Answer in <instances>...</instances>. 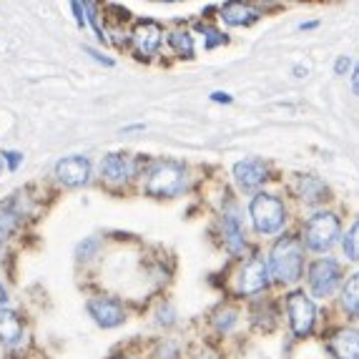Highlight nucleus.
Instances as JSON below:
<instances>
[{
    "label": "nucleus",
    "instance_id": "1",
    "mask_svg": "<svg viewBox=\"0 0 359 359\" xmlns=\"http://www.w3.org/2000/svg\"><path fill=\"white\" fill-rule=\"evenodd\" d=\"M304 246L297 236H282L269 254V271L279 284H292L302 276Z\"/></svg>",
    "mask_w": 359,
    "mask_h": 359
},
{
    "label": "nucleus",
    "instance_id": "2",
    "mask_svg": "<svg viewBox=\"0 0 359 359\" xmlns=\"http://www.w3.org/2000/svg\"><path fill=\"white\" fill-rule=\"evenodd\" d=\"M249 214H252V224L259 233H276L287 222V209L282 201L264 191L252 198Z\"/></svg>",
    "mask_w": 359,
    "mask_h": 359
},
{
    "label": "nucleus",
    "instance_id": "3",
    "mask_svg": "<svg viewBox=\"0 0 359 359\" xmlns=\"http://www.w3.org/2000/svg\"><path fill=\"white\" fill-rule=\"evenodd\" d=\"M186 189L184 166L174 161H158L149 171L146 179V194L149 196H176Z\"/></svg>",
    "mask_w": 359,
    "mask_h": 359
},
{
    "label": "nucleus",
    "instance_id": "4",
    "mask_svg": "<svg viewBox=\"0 0 359 359\" xmlns=\"http://www.w3.org/2000/svg\"><path fill=\"white\" fill-rule=\"evenodd\" d=\"M341 231V224L334 214L330 211H319L306 222L304 226V244L309 246L311 252H327L330 246L337 244Z\"/></svg>",
    "mask_w": 359,
    "mask_h": 359
},
{
    "label": "nucleus",
    "instance_id": "5",
    "mask_svg": "<svg viewBox=\"0 0 359 359\" xmlns=\"http://www.w3.org/2000/svg\"><path fill=\"white\" fill-rule=\"evenodd\" d=\"M287 314L294 334L306 337L314 327V319H317V306L309 297H304V292H292L287 297Z\"/></svg>",
    "mask_w": 359,
    "mask_h": 359
},
{
    "label": "nucleus",
    "instance_id": "6",
    "mask_svg": "<svg viewBox=\"0 0 359 359\" xmlns=\"http://www.w3.org/2000/svg\"><path fill=\"white\" fill-rule=\"evenodd\" d=\"M341 269L334 259H317L309 269V287L314 297H330L339 287Z\"/></svg>",
    "mask_w": 359,
    "mask_h": 359
},
{
    "label": "nucleus",
    "instance_id": "7",
    "mask_svg": "<svg viewBox=\"0 0 359 359\" xmlns=\"http://www.w3.org/2000/svg\"><path fill=\"white\" fill-rule=\"evenodd\" d=\"M163 38V28L156 20H138L131 30V46L141 58H149L158 50Z\"/></svg>",
    "mask_w": 359,
    "mask_h": 359
},
{
    "label": "nucleus",
    "instance_id": "8",
    "mask_svg": "<svg viewBox=\"0 0 359 359\" xmlns=\"http://www.w3.org/2000/svg\"><path fill=\"white\" fill-rule=\"evenodd\" d=\"M88 314L93 317V322L103 330H111V327H118L123 319H126V311L121 306L118 299H111V297H93L86 304Z\"/></svg>",
    "mask_w": 359,
    "mask_h": 359
},
{
    "label": "nucleus",
    "instance_id": "9",
    "mask_svg": "<svg viewBox=\"0 0 359 359\" xmlns=\"http://www.w3.org/2000/svg\"><path fill=\"white\" fill-rule=\"evenodd\" d=\"M90 176V161L86 156H66L55 163V179L63 186H83Z\"/></svg>",
    "mask_w": 359,
    "mask_h": 359
},
{
    "label": "nucleus",
    "instance_id": "10",
    "mask_svg": "<svg viewBox=\"0 0 359 359\" xmlns=\"http://www.w3.org/2000/svg\"><path fill=\"white\" fill-rule=\"evenodd\" d=\"M266 284H269V266H266V262L262 257H252L239 274V292L252 297V294H259L262 289H266Z\"/></svg>",
    "mask_w": 359,
    "mask_h": 359
},
{
    "label": "nucleus",
    "instance_id": "11",
    "mask_svg": "<svg viewBox=\"0 0 359 359\" xmlns=\"http://www.w3.org/2000/svg\"><path fill=\"white\" fill-rule=\"evenodd\" d=\"M133 171L131 156L126 154H108L101 161V176L108 184H126Z\"/></svg>",
    "mask_w": 359,
    "mask_h": 359
},
{
    "label": "nucleus",
    "instance_id": "12",
    "mask_svg": "<svg viewBox=\"0 0 359 359\" xmlns=\"http://www.w3.org/2000/svg\"><path fill=\"white\" fill-rule=\"evenodd\" d=\"M233 179L241 189H257L264 179H266V166L259 158H246L233 166Z\"/></svg>",
    "mask_w": 359,
    "mask_h": 359
},
{
    "label": "nucleus",
    "instance_id": "13",
    "mask_svg": "<svg viewBox=\"0 0 359 359\" xmlns=\"http://www.w3.org/2000/svg\"><path fill=\"white\" fill-rule=\"evenodd\" d=\"M330 349L337 359H359V332L339 330L330 339Z\"/></svg>",
    "mask_w": 359,
    "mask_h": 359
},
{
    "label": "nucleus",
    "instance_id": "14",
    "mask_svg": "<svg viewBox=\"0 0 359 359\" xmlns=\"http://www.w3.org/2000/svg\"><path fill=\"white\" fill-rule=\"evenodd\" d=\"M23 339V322L13 309H0V341L15 347Z\"/></svg>",
    "mask_w": 359,
    "mask_h": 359
},
{
    "label": "nucleus",
    "instance_id": "15",
    "mask_svg": "<svg viewBox=\"0 0 359 359\" xmlns=\"http://www.w3.org/2000/svg\"><path fill=\"white\" fill-rule=\"evenodd\" d=\"M222 18L229 25H252L259 20V11L252 6H246V3H226L222 8Z\"/></svg>",
    "mask_w": 359,
    "mask_h": 359
},
{
    "label": "nucleus",
    "instance_id": "16",
    "mask_svg": "<svg viewBox=\"0 0 359 359\" xmlns=\"http://www.w3.org/2000/svg\"><path fill=\"white\" fill-rule=\"evenodd\" d=\"M222 233H224V244L231 254H239L244 249L246 239H244V231H241V224L239 219L233 214H224L222 219Z\"/></svg>",
    "mask_w": 359,
    "mask_h": 359
},
{
    "label": "nucleus",
    "instance_id": "17",
    "mask_svg": "<svg viewBox=\"0 0 359 359\" xmlns=\"http://www.w3.org/2000/svg\"><path fill=\"white\" fill-rule=\"evenodd\" d=\"M299 194L306 204H317V201H322V198H330L327 196V194H330L327 191V186H324L317 176H302L299 179Z\"/></svg>",
    "mask_w": 359,
    "mask_h": 359
},
{
    "label": "nucleus",
    "instance_id": "18",
    "mask_svg": "<svg viewBox=\"0 0 359 359\" xmlns=\"http://www.w3.org/2000/svg\"><path fill=\"white\" fill-rule=\"evenodd\" d=\"M341 306H344L347 314L359 317V271L349 276L344 289H341Z\"/></svg>",
    "mask_w": 359,
    "mask_h": 359
},
{
    "label": "nucleus",
    "instance_id": "19",
    "mask_svg": "<svg viewBox=\"0 0 359 359\" xmlns=\"http://www.w3.org/2000/svg\"><path fill=\"white\" fill-rule=\"evenodd\" d=\"M168 43H171V48H174L181 58H194V38H191V33H186V30H174V33L168 36Z\"/></svg>",
    "mask_w": 359,
    "mask_h": 359
},
{
    "label": "nucleus",
    "instance_id": "20",
    "mask_svg": "<svg viewBox=\"0 0 359 359\" xmlns=\"http://www.w3.org/2000/svg\"><path fill=\"white\" fill-rule=\"evenodd\" d=\"M344 254H347L352 262H359V222L352 224V229L344 236Z\"/></svg>",
    "mask_w": 359,
    "mask_h": 359
},
{
    "label": "nucleus",
    "instance_id": "21",
    "mask_svg": "<svg viewBox=\"0 0 359 359\" xmlns=\"http://www.w3.org/2000/svg\"><path fill=\"white\" fill-rule=\"evenodd\" d=\"M214 324L219 332H229L236 324V309H229V306L226 309H219L214 317Z\"/></svg>",
    "mask_w": 359,
    "mask_h": 359
},
{
    "label": "nucleus",
    "instance_id": "22",
    "mask_svg": "<svg viewBox=\"0 0 359 359\" xmlns=\"http://www.w3.org/2000/svg\"><path fill=\"white\" fill-rule=\"evenodd\" d=\"M15 219L18 216L13 214V211H0V249H3V241L8 239V233L15 226Z\"/></svg>",
    "mask_w": 359,
    "mask_h": 359
},
{
    "label": "nucleus",
    "instance_id": "23",
    "mask_svg": "<svg viewBox=\"0 0 359 359\" xmlns=\"http://www.w3.org/2000/svg\"><path fill=\"white\" fill-rule=\"evenodd\" d=\"M206 33V48L214 50L216 46H222V43H226V36H224L222 30H214V28H204Z\"/></svg>",
    "mask_w": 359,
    "mask_h": 359
},
{
    "label": "nucleus",
    "instance_id": "24",
    "mask_svg": "<svg viewBox=\"0 0 359 359\" xmlns=\"http://www.w3.org/2000/svg\"><path fill=\"white\" fill-rule=\"evenodd\" d=\"M0 156L8 161V168H11V171H15V168H18V163L23 161V156H20L18 151H6V154H0Z\"/></svg>",
    "mask_w": 359,
    "mask_h": 359
},
{
    "label": "nucleus",
    "instance_id": "25",
    "mask_svg": "<svg viewBox=\"0 0 359 359\" xmlns=\"http://www.w3.org/2000/svg\"><path fill=\"white\" fill-rule=\"evenodd\" d=\"M349 68H352V60H349L347 55H339V58L334 60V73H337V76H344Z\"/></svg>",
    "mask_w": 359,
    "mask_h": 359
},
{
    "label": "nucleus",
    "instance_id": "26",
    "mask_svg": "<svg viewBox=\"0 0 359 359\" xmlns=\"http://www.w3.org/2000/svg\"><path fill=\"white\" fill-rule=\"evenodd\" d=\"M98 246V239H88L86 244H81V249H78V254H81V259H88V254L93 252Z\"/></svg>",
    "mask_w": 359,
    "mask_h": 359
},
{
    "label": "nucleus",
    "instance_id": "27",
    "mask_svg": "<svg viewBox=\"0 0 359 359\" xmlns=\"http://www.w3.org/2000/svg\"><path fill=\"white\" fill-rule=\"evenodd\" d=\"M352 90L359 96V60L354 63V71H352Z\"/></svg>",
    "mask_w": 359,
    "mask_h": 359
},
{
    "label": "nucleus",
    "instance_id": "28",
    "mask_svg": "<svg viewBox=\"0 0 359 359\" xmlns=\"http://www.w3.org/2000/svg\"><path fill=\"white\" fill-rule=\"evenodd\" d=\"M211 101H216V103H231V96H229V93H222V90H216V93H211Z\"/></svg>",
    "mask_w": 359,
    "mask_h": 359
},
{
    "label": "nucleus",
    "instance_id": "29",
    "mask_svg": "<svg viewBox=\"0 0 359 359\" xmlns=\"http://www.w3.org/2000/svg\"><path fill=\"white\" fill-rule=\"evenodd\" d=\"M86 50H88V53L93 55V58H96L98 63H106V66H114V60H111V58H103V55L98 53V50H93V48H86Z\"/></svg>",
    "mask_w": 359,
    "mask_h": 359
},
{
    "label": "nucleus",
    "instance_id": "30",
    "mask_svg": "<svg viewBox=\"0 0 359 359\" xmlns=\"http://www.w3.org/2000/svg\"><path fill=\"white\" fill-rule=\"evenodd\" d=\"M6 299H8V292H6V287H3V284H0V306L6 304Z\"/></svg>",
    "mask_w": 359,
    "mask_h": 359
},
{
    "label": "nucleus",
    "instance_id": "31",
    "mask_svg": "<svg viewBox=\"0 0 359 359\" xmlns=\"http://www.w3.org/2000/svg\"><path fill=\"white\" fill-rule=\"evenodd\" d=\"M302 30H309V28H317V20H309V23H299Z\"/></svg>",
    "mask_w": 359,
    "mask_h": 359
},
{
    "label": "nucleus",
    "instance_id": "32",
    "mask_svg": "<svg viewBox=\"0 0 359 359\" xmlns=\"http://www.w3.org/2000/svg\"><path fill=\"white\" fill-rule=\"evenodd\" d=\"M194 359H216V357H214V354H211V352H206V354H196V357H194Z\"/></svg>",
    "mask_w": 359,
    "mask_h": 359
},
{
    "label": "nucleus",
    "instance_id": "33",
    "mask_svg": "<svg viewBox=\"0 0 359 359\" xmlns=\"http://www.w3.org/2000/svg\"><path fill=\"white\" fill-rule=\"evenodd\" d=\"M114 359H128V357H114Z\"/></svg>",
    "mask_w": 359,
    "mask_h": 359
},
{
    "label": "nucleus",
    "instance_id": "34",
    "mask_svg": "<svg viewBox=\"0 0 359 359\" xmlns=\"http://www.w3.org/2000/svg\"><path fill=\"white\" fill-rule=\"evenodd\" d=\"M0 168H3V158H0Z\"/></svg>",
    "mask_w": 359,
    "mask_h": 359
}]
</instances>
